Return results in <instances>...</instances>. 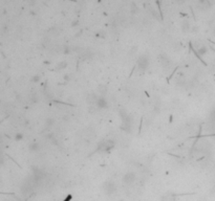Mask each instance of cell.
<instances>
[{
  "instance_id": "obj_2",
  "label": "cell",
  "mask_w": 215,
  "mask_h": 201,
  "mask_svg": "<svg viewBox=\"0 0 215 201\" xmlns=\"http://www.w3.org/2000/svg\"><path fill=\"white\" fill-rule=\"evenodd\" d=\"M114 141L112 140H106V141H102V143H100V145H99V149L101 150V151H105V152H108V151H110L111 149H112V147H114Z\"/></svg>"
},
{
  "instance_id": "obj_6",
  "label": "cell",
  "mask_w": 215,
  "mask_h": 201,
  "mask_svg": "<svg viewBox=\"0 0 215 201\" xmlns=\"http://www.w3.org/2000/svg\"><path fill=\"white\" fill-rule=\"evenodd\" d=\"M95 105L98 106V108H101V109H103V108H105V107L107 106V102H106V100H105L104 98L99 96L98 100H95Z\"/></svg>"
},
{
  "instance_id": "obj_3",
  "label": "cell",
  "mask_w": 215,
  "mask_h": 201,
  "mask_svg": "<svg viewBox=\"0 0 215 201\" xmlns=\"http://www.w3.org/2000/svg\"><path fill=\"white\" fill-rule=\"evenodd\" d=\"M148 64H149V60H148L147 57H146V56H141L140 59H138V68L144 71V70L148 67Z\"/></svg>"
},
{
  "instance_id": "obj_9",
  "label": "cell",
  "mask_w": 215,
  "mask_h": 201,
  "mask_svg": "<svg viewBox=\"0 0 215 201\" xmlns=\"http://www.w3.org/2000/svg\"><path fill=\"white\" fill-rule=\"evenodd\" d=\"M189 28H190V25H189V23H188L187 21H185L184 23H183V31H187Z\"/></svg>"
},
{
  "instance_id": "obj_8",
  "label": "cell",
  "mask_w": 215,
  "mask_h": 201,
  "mask_svg": "<svg viewBox=\"0 0 215 201\" xmlns=\"http://www.w3.org/2000/svg\"><path fill=\"white\" fill-rule=\"evenodd\" d=\"M206 52H207V48L205 46H202V47L198 48V54H200V55H205Z\"/></svg>"
},
{
  "instance_id": "obj_12",
  "label": "cell",
  "mask_w": 215,
  "mask_h": 201,
  "mask_svg": "<svg viewBox=\"0 0 215 201\" xmlns=\"http://www.w3.org/2000/svg\"><path fill=\"white\" fill-rule=\"evenodd\" d=\"M20 138H22V134H18V135L16 136V139H20Z\"/></svg>"
},
{
  "instance_id": "obj_10",
  "label": "cell",
  "mask_w": 215,
  "mask_h": 201,
  "mask_svg": "<svg viewBox=\"0 0 215 201\" xmlns=\"http://www.w3.org/2000/svg\"><path fill=\"white\" fill-rule=\"evenodd\" d=\"M66 66H67V63H66V62H62V63L58 64V68H60V69H62V68H65Z\"/></svg>"
},
{
  "instance_id": "obj_7",
  "label": "cell",
  "mask_w": 215,
  "mask_h": 201,
  "mask_svg": "<svg viewBox=\"0 0 215 201\" xmlns=\"http://www.w3.org/2000/svg\"><path fill=\"white\" fill-rule=\"evenodd\" d=\"M30 149H31V151H35V152H36V151H38V149H39V145H38L37 143H33L31 146H30Z\"/></svg>"
},
{
  "instance_id": "obj_4",
  "label": "cell",
  "mask_w": 215,
  "mask_h": 201,
  "mask_svg": "<svg viewBox=\"0 0 215 201\" xmlns=\"http://www.w3.org/2000/svg\"><path fill=\"white\" fill-rule=\"evenodd\" d=\"M134 180H135V174L132 173V172H129V173L125 174V176L123 178L124 183H126V184H132V183L134 182Z\"/></svg>"
},
{
  "instance_id": "obj_1",
  "label": "cell",
  "mask_w": 215,
  "mask_h": 201,
  "mask_svg": "<svg viewBox=\"0 0 215 201\" xmlns=\"http://www.w3.org/2000/svg\"><path fill=\"white\" fill-rule=\"evenodd\" d=\"M121 116H122V126H123V129H125L126 131L130 130V127H131V119L129 117V115L126 112L124 111H121Z\"/></svg>"
},
{
  "instance_id": "obj_5",
  "label": "cell",
  "mask_w": 215,
  "mask_h": 201,
  "mask_svg": "<svg viewBox=\"0 0 215 201\" xmlns=\"http://www.w3.org/2000/svg\"><path fill=\"white\" fill-rule=\"evenodd\" d=\"M116 189H117L116 186H114L112 182H110V181H109V182H106L104 184V190L107 194H112V193H114Z\"/></svg>"
},
{
  "instance_id": "obj_11",
  "label": "cell",
  "mask_w": 215,
  "mask_h": 201,
  "mask_svg": "<svg viewBox=\"0 0 215 201\" xmlns=\"http://www.w3.org/2000/svg\"><path fill=\"white\" fill-rule=\"evenodd\" d=\"M71 195H68L67 197H66V198H65L63 201H71Z\"/></svg>"
}]
</instances>
